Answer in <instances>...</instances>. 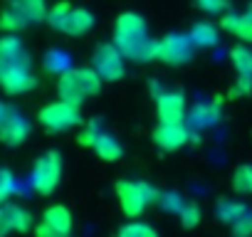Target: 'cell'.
I'll return each instance as SVG.
<instances>
[{
    "instance_id": "6",
    "label": "cell",
    "mask_w": 252,
    "mask_h": 237,
    "mask_svg": "<svg viewBox=\"0 0 252 237\" xmlns=\"http://www.w3.org/2000/svg\"><path fill=\"white\" fill-rule=\"evenodd\" d=\"M60 178H62V156L57 151L42 153L35 161L32 173H30L32 190L40 193V195H52L57 190V185H60Z\"/></svg>"
},
{
    "instance_id": "5",
    "label": "cell",
    "mask_w": 252,
    "mask_h": 237,
    "mask_svg": "<svg viewBox=\"0 0 252 237\" xmlns=\"http://www.w3.org/2000/svg\"><path fill=\"white\" fill-rule=\"evenodd\" d=\"M114 190H116L121 212L131 220L141 217L158 200V190L146 180H119L114 185Z\"/></svg>"
},
{
    "instance_id": "20",
    "label": "cell",
    "mask_w": 252,
    "mask_h": 237,
    "mask_svg": "<svg viewBox=\"0 0 252 237\" xmlns=\"http://www.w3.org/2000/svg\"><path fill=\"white\" fill-rule=\"evenodd\" d=\"M5 210H8L13 232H28V230L32 227V215H30L25 207H20V205H15V203H5Z\"/></svg>"
},
{
    "instance_id": "10",
    "label": "cell",
    "mask_w": 252,
    "mask_h": 237,
    "mask_svg": "<svg viewBox=\"0 0 252 237\" xmlns=\"http://www.w3.org/2000/svg\"><path fill=\"white\" fill-rule=\"evenodd\" d=\"M193 52H195V45L190 35H166L163 40H158L156 59L171 67H181L193 59Z\"/></svg>"
},
{
    "instance_id": "15",
    "label": "cell",
    "mask_w": 252,
    "mask_h": 237,
    "mask_svg": "<svg viewBox=\"0 0 252 237\" xmlns=\"http://www.w3.org/2000/svg\"><path fill=\"white\" fill-rule=\"evenodd\" d=\"M42 222L47 225V227H52L57 235H62V237H72V212H69V207H64V205H50L47 210H45V215H42Z\"/></svg>"
},
{
    "instance_id": "18",
    "label": "cell",
    "mask_w": 252,
    "mask_h": 237,
    "mask_svg": "<svg viewBox=\"0 0 252 237\" xmlns=\"http://www.w3.org/2000/svg\"><path fill=\"white\" fill-rule=\"evenodd\" d=\"M188 35H190L195 47H213L220 40V32H218V28L213 23H195Z\"/></svg>"
},
{
    "instance_id": "16",
    "label": "cell",
    "mask_w": 252,
    "mask_h": 237,
    "mask_svg": "<svg viewBox=\"0 0 252 237\" xmlns=\"http://www.w3.org/2000/svg\"><path fill=\"white\" fill-rule=\"evenodd\" d=\"M10 3L20 10V15L28 20V25H37L47 20V0H10Z\"/></svg>"
},
{
    "instance_id": "29",
    "label": "cell",
    "mask_w": 252,
    "mask_h": 237,
    "mask_svg": "<svg viewBox=\"0 0 252 237\" xmlns=\"http://www.w3.org/2000/svg\"><path fill=\"white\" fill-rule=\"evenodd\" d=\"M10 232H13V227H10L8 210H5V205H0V237H8Z\"/></svg>"
},
{
    "instance_id": "9",
    "label": "cell",
    "mask_w": 252,
    "mask_h": 237,
    "mask_svg": "<svg viewBox=\"0 0 252 237\" xmlns=\"http://www.w3.org/2000/svg\"><path fill=\"white\" fill-rule=\"evenodd\" d=\"M30 136V121L13 106H0V144L18 148Z\"/></svg>"
},
{
    "instance_id": "14",
    "label": "cell",
    "mask_w": 252,
    "mask_h": 237,
    "mask_svg": "<svg viewBox=\"0 0 252 237\" xmlns=\"http://www.w3.org/2000/svg\"><path fill=\"white\" fill-rule=\"evenodd\" d=\"M220 28L242 40L245 45H252V3L245 8V10H237V13H225L222 20H220Z\"/></svg>"
},
{
    "instance_id": "3",
    "label": "cell",
    "mask_w": 252,
    "mask_h": 237,
    "mask_svg": "<svg viewBox=\"0 0 252 237\" xmlns=\"http://www.w3.org/2000/svg\"><path fill=\"white\" fill-rule=\"evenodd\" d=\"M101 77L94 67H72L60 74L57 79V96L67 104L82 106L89 96H96L101 91Z\"/></svg>"
},
{
    "instance_id": "19",
    "label": "cell",
    "mask_w": 252,
    "mask_h": 237,
    "mask_svg": "<svg viewBox=\"0 0 252 237\" xmlns=\"http://www.w3.org/2000/svg\"><path fill=\"white\" fill-rule=\"evenodd\" d=\"M218 114H220V101H203V104H198V106L190 111L193 121H195L198 126H210V124H215V121H218Z\"/></svg>"
},
{
    "instance_id": "7",
    "label": "cell",
    "mask_w": 252,
    "mask_h": 237,
    "mask_svg": "<svg viewBox=\"0 0 252 237\" xmlns=\"http://www.w3.org/2000/svg\"><path fill=\"white\" fill-rule=\"evenodd\" d=\"M37 121H40L42 129H47L52 134H62V131L74 129L82 121V116H79V106L57 99V101H52V104H47V106L40 109Z\"/></svg>"
},
{
    "instance_id": "22",
    "label": "cell",
    "mask_w": 252,
    "mask_h": 237,
    "mask_svg": "<svg viewBox=\"0 0 252 237\" xmlns=\"http://www.w3.org/2000/svg\"><path fill=\"white\" fill-rule=\"evenodd\" d=\"M114 237H158V232L149 225V222H141V220H131L126 222Z\"/></svg>"
},
{
    "instance_id": "4",
    "label": "cell",
    "mask_w": 252,
    "mask_h": 237,
    "mask_svg": "<svg viewBox=\"0 0 252 237\" xmlns=\"http://www.w3.org/2000/svg\"><path fill=\"white\" fill-rule=\"evenodd\" d=\"M94 13L87 10V8H74L69 5L67 0H60L57 5L50 8L47 13V25L62 35H69V37H82L87 35L92 28H94Z\"/></svg>"
},
{
    "instance_id": "8",
    "label": "cell",
    "mask_w": 252,
    "mask_h": 237,
    "mask_svg": "<svg viewBox=\"0 0 252 237\" xmlns=\"http://www.w3.org/2000/svg\"><path fill=\"white\" fill-rule=\"evenodd\" d=\"M92 67L104 82H119L126 74V57L114 42H99L92 52Z\"/></svg>"
},
{
    "instance_id": "30",
    "label": "cell",
    "mask_w": 252,
    "mask_h": 237,
    "mask_svg": "<svg viewBox=\"0 0 252 237\" xmlns=\"http://www.w3.org/2000/svg\"><path fill=\"white\" fill-rule=\"evenodd\" d=\"M35 237H62V235H57L52 227H47L45 222H40V225L35 227Z\"/></svg>"
},
{
    "instance_id": "1",
    "label": "cell",
    "mask_w": 252,
    "mask_h": 237,
    "mask_svg": "<svg viewBox=\"0 0 252 237\" xmlns=\"http://www.w3.org/2000/svg\"><path fill=\"white\" fill-rule=\"evenodd\" d=\"M35 87L37 77L32 72V59L25 45L15 35H5L0 40V89L10 96H20Z\"/></svg>"
},
{
    "instance_id": "2",
    "label": "cell",
    "mask_w": 252,
    "mask_h": 237,
    "mask_svg": "<svg viewBox=\"0 0 252 237\" xmlns=\"http://www.w3.org/2000/svg\"><path fill=\"white\" fill-rule=\"evenodd\" d=\"M114 45L121 50L126 59L134 62H154L158 52V40L149 35V25L139 13H121L114 25Z\"/></svg>"
},
{
    "instance_id": "17",
    "label": "cell",
    "mask_w": 252,
    "mask_h": 237,
    "mask_svg": "<svg viewBox=\"0 0 252 237\" xmlns=\"http://www.w3.org/2000/svg\"><path fill=\"white\" fill-rule=\"evenodd\" d=\"M94 153L101 158V161H106V163H114V161H119L121 156H124V148H121V144L111 136V134H99L96 136V144H94Z\"/></svg>"
},
{
    "instance_id": "12",
    "label": "cell",
    "mask_w": 252,
    "mask_h": 237,
    "mask_svg": "<svg viewBox=\"0 0 252 237\" xmlns=\"http://www.w3.org/2000/svg\"><path fill=\"white\" fill-rule=\"evenodd\" d=\"M188 141H190V131H188L186 121H173V124L158 121V126L154 129V144L163 151H178Z\"/></svg>"
},
{
    "instance_id": "28",
    "label": "cell",
    "mask_w": 252,
    "mask_h": 237,
    "mask_svg": "<svg viewBox=\"0 0 252 237\" xmlns=\"http://www.w3.org/2000/svg\"><path fill=\"white\" fill-rule=\"evenodd\" d=\"M101 131L92 124V126H87V129H82V134L77 136V141H79V146H87V148H94V144H96V136H99Z\"/></svg>"
},
{
    "instance_id": "24",
    "label": "cell",
    "mask_w": 252,
    "mask_h": 237,
    "mask_svg": "<svg viewBox=\"0 0 252 237\" xmlns=\"http://www.w3.org/2000/svg\"><path fill=\"white\" fill-rule=\"evenodd\" d=\"M178 217H181V225L186 230H193L200 222V207L195 203H183V207L178 210Z\"/></svg>"
},
{
    "instance_id": "23",
    "label": "cell",
    "mask_w": 252,
    "mask_h": 237,
    "mask_svg": "<svg viewBox=\"0 0 252 237\" xmlns=\"http://www.w3.org/2000/svg\"><path fill=\"white\" fill-rule=\"evenodd\" d=\"M247 210V205H242V203H235V200H222L220 205H218V212H220V217H222V222H235L242 212Z\"/></svg>"
},
{
    "instance_id": "25",
    "label": "cell",
    "mask_w": 252,
    "mask_h": 237,
    "mask_svg": "<svg viewBox=\"0 0 252 237\" xmlns=\"http://www.w3.org/2000/svg\"><path fill=\"white\" fill-rule=\"evenodd\" d=\"M230 230H232V237H252V210L247 207V210L230 225Z\"/></svg>"
},
{
    "instance_id": "26",
    "label": "cell",
    "mask_w": 252,
    "mask_h": 237,
    "mask_svg": "<svg viewBox=\"0 0 252 237\" xmlns=\"http://www.w3.org/2000/svg\"><path fill=\"white\" fill-rule=\"evenodd\" d=\"M13 193H15V176L8 168H0V205H5Z\"/></svg>"
},
{
    "instance_id": "21",
    "label": "cell",
    "mask_w": 252,
    "mask_h": 237,
    "mask_svg": "<svg viewBox=\"0 0 252 237\" xmlns=\"http://www.w3.org/2000/svg\"><path fill=\"white\" fill-rule=\"evenodd\" d=\"M232 190L237 195H250L252 193V163H242L235 168L232 173V180H230Z\"/></svg>"
},
{
    "instance_id": "11",
    "label": "cell",
    "mask_w": 252,
    "mask_h": 237,
    "mask_svg": "<svg viewBox=\"0 0 252 237\" xmlns=\"http://www.w3.org/2000/svg\"><path fill=\"white\" fill-rule=\"evenodd\" d=\"M156 114H158V121H163V124L186 121V116H188V101L176 89L158 91V96H156Z\"/></svg>"
},
{
    "instance_id": "27",
    "label": "cell",
    "mask_w": 252,
    "mask_h": 237,
    "mask_svg": "<svg viewBox=\"0 0 252 237\" xmlns=\"http://www.w3.org/2000/svg\"><path fill=\"white\" fill-rule=\"evenodd\" d=\"M193 3L208 15H220L227 10V0H193Z\"/></svg>"
},
{
    "instance_id": "13",
    "label": "cell",
    "mask_w": 252,
    "mask_h": 237,
    "mask_svg": "<svg viewBox=\"0 0 252 237\" xmlns=\"http://www.w3.org/2000/svg\"><path fill=\"white\" fill-rule=\"evenodd\" d=\"M230 59H232V67L237 72V84L232 87L230 96H245L252 91V50L247 47H235L230 52Z\"/></svg>"
}]
</instances>
